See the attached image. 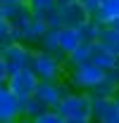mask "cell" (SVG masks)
<instances>
[{"label":"cell","instance_id":"obj_1","mask_svg":"<svg viewBox=\"0 0 119 123\" xmlns=\"http://www.w3.org/2000/svg\"><path fill=\"white\" fill-rule=\"evenodd\" d=\"M31 71L41 80H50V83L64 80V57L52 55V52H43V50H33Z\"/></svg>","mask_w":119,"mask_h":123},{"label":"cell","instance_id":"obj_2","mask_svg":"<svg viewBox=\"0 0 119 123\" xmlns=\"http://www.w3.org/2000/svg\"><path fill=\"white\" fill-rule=\"evenodd\" d=\"M57 111L64 118H93V97L90 92L72 90L62 97L57 104Z\"/></svg>","mask_w":119,"mask_h":123},{"label":"cell","instance_id":"obj_3","mask_svg":"<svg viewBox=\"0 0 119 123\" xmlns=\"http://www.w3.org/2000/svg\"><path fill=\"white\" fill-rule=\"evenodd\" d=\"M103 78H105V69L95 66L93 62L79 64V66H69V71H67V83L81 92H90Z\"/></svg>","mask_w":119,"mask_h":123},{"label":"cell","instance_id":"obj_4","mask_svg":"<svg viewBox=\"0 0 119 123\" xmlns=\"http://www.w3.org/2000/svg\"><path fill=\"white\" fill-rule=\"evenodd\" d=\"M88 19H93V17L83 10L81 2H69V5H57V10L48 19V26H52V29H62V26L79 29V26H83Z\"/></svg>","mask_w":119,"mask_h":123},{"label":"cell","instance_id":"obj_5","mask_svg":"<svg viewBox=\"0 0 119 123\" xmlns=\"http://www.w3.org/2000/svg\"><path fill=\"white\" fill-rule=\"evenodd\" d=\"M2 59L7 64L10 74L15 71H24V69H31V62H33V47L24 45V43H10L7 47H2Z\"/></svg>","mask_w":119,"mask_h":123},{"label":"cell","instance_id":"obj_6","mask_svg":"<svg viewBox=\"0 0 119 123\" xmlns=\"http://www.w3.org/2000/svg\"><path fill=\"white\" fill-rule=\"evenodd\" d=\"M72 92V85L67 80H57V83H50V80H41L38 88H36V99L43 104L45 109H57V104L62 102V97Z\"/></svg>","mask_w":119,"mask_h":123},{"label":"cell","instance_id":"obj_7","mask_svg":"<svg viewBox=\"0 0 119 123\" xmlns=\"http://www.w3.org/2000/svg\"><path fill=\"white\" fill-rule=\"evenodd\" d=\"M38 83H41V78L36 76L31 69H24V71H15V74H10L7 88H10L12 95H17V97L24 102V99H29V97L36 95Z\"/></svg>","mask_w":119,"mask_h":123},{"label":"cell","instance_id":"obj_8","mask_svg":"<svg viewBox=\"0 0 119 123\" xmlns=\"http://www.w3.org/2000/svg\"><path fill=\"white\" fill-rule=\"evenodd\" d=\"M22 118V99L10 92L7 85H0V123H15Z\"/></svg>","mask_w":119,"mask_h":123},{"label":"cell","instance_id":"obj_9","mask_svg":"<svg viewBox=\"0 0 119 123\" xmlns=\"http://www.w3.org/2000/svg\"><path fill=\"white\" fill-rule=\"evenodd\" d=\"M93 123H119V107L114 97H93Z\"/></svg>","mask_w":119,"mask_h":123},{"label":"cell","instance_id":"obj_10","mask_svg":"<svg viewBox=\"0 0 119 123\" xmlns=\"http://www.w3.org/2000/svg\"><path fill=\"white\" fill-rule=\"evenodd\" d=\"M57 45H60V55L67 59L74 50L83 45V38H81V31L72 29V26H62L57 29Z\"/></svg>","mask_w":119,"mask_h":123},{"label":"cell","instance_id":"obj_11","mask_svg":"<svg viewBox=\"0 0 119 123\" xmlns=\"http://www.w3.org/2000/svg\"><path fill=\"white\" fill-rule=\"evenodd\" d=\"M119 92V66L105 71V78L90 90V97H114Z\"/></svg>","mask_w":119,"mask_h":123},{"label":"cell","instance_id":"obj_12","mask_svg":"<svg viewBox=\"0 0 119 123\" xmlns=\"http://www.w3.org/2000/svg\"><path fill=\"white\" fill-rule=\"evenodd\" d=\"M88 45H90V62H93L95 66H100V69H105V71L119 66V57L112 55L105 45H100L98 40H95V43H88Z\"/></svg>","mask_w":119,"mask_h":123},{"label":"cell","instance_id":"obj_13","mask_svg":"<svg viewBox=\"0 0 119 123\" xmlns=\"http://www.w3.org/2000/svg\"><path fill=\"white\" fill-rule=\"evenodd\" d=\"M26 5H29V10H31L33 17H41L45 21L57 10V0H26Z\"/></svg>","mask_w":119,"mask_h":123},{"label":"cell","instance_id":"obj_14","mask_svg":"<svg viewBox=\"0 0 119 123\" xmlns=\"http://www.w3.org/2000/svg\"><path fill=\"white\" fill-rule=\"evenodd\" d=\"M119 17V0H107V2H103V7L98 10V14L93 17L100 26H107L112 19H117Z\"/></svg>","mask_w":119,"mask_h":123},{"label":"cell","instance_id":"obj_15","mask_svg":"<svg viewBox=\"0 0 119 123\" xmlns=\"http://www.w3.org/2000/svg\"><path fill=\"white\" fill-rule=\"evenodd\" d=\"M98 43H100V45H105L112 55H117V57H119V31L114 29V26H103Z\"/></svg>","mask_w":119,"mask_h":123},{"label":"cell","instance_id":"obj_16","mask_svg":"<svg viewBox=\"0 0 119 123\" xmlns=\"http://www.w3.org/2000/svg\"><path fill=\"white\" fill-rule=\"evenodd\" d=\"M36 50H43V52H52V55H60V45H57V29H50L45 31V36L41 38V43Z\"/></svg>","mask_w":119,"mask_h":123},{"label":"cell","instance_id":"obj_17","mask_svg":"<svg viewBox=\"0 0 119 123\" xmlns=\"http://www.w3.org/2000/svg\"><path fill=\"white\" fill-rule=\"evenodd\" d=\"M79 31H81V38H83V43H95V40L100 38V31H103V26H100L95 19H88L83 26H79Z\"/></svg>","mask_w":119,"mask_h":123},{"label":"cell","instance_id":"obj_18","mask_svg":"<svg viewBox=\"0 0 119 123\" xmlns=\"http://www.w3.org/2000/svg\"><path fill=\"white\" fill-rule=\"evenodd\" d=\"M10 43H15V29H12V21L0 12V50L7 47Z\"/></svg>","mask_w":119,"mask_h":123},{"label":"cell","instance_id":"obj_19","mask_svg":"<svg viewBox=\"0 0 119 123\" xmlns=\"http://www.w3.org/2000/svg\"><path fill=\"white\" fill-rule=\"evenodd\" d=\"M64 62H67V66H79V64L90 62V45H88V43H83V45L79 47V50H74Z\"/></svg>","mask_w":119,"mask_h":123},{"label":"cell","instance_id":"obj_20","mask_svg":"<svg viewBox=\"0 0 119 123\" xmlns=\"http://www.w3.org/2000/svg\"><path fill=\"white\" fill-rule=\"evenodd\" d=\"M41 111H45V107L36 99V97H29V99L22 102V116H24V118H36Z\"/></svg>","mask_w":119,"mask_h":123},{"label":"cell","instance_id":"obj_21","mask_svg":"<svg viewBox=\"0 0 119 123\" xmlns=\"http://www.w3.org/2000/svg\"><path fill=\"white\" fill-rule=\"evenodd\" d=\"M33 123H64V116L60 114L57 109H45V111H41L36 118H31Z\"/></svg>","mask_w":119,"mask_h":123},{"label":"cell","instance_id":"obj_22","mask_svg":"<svg viewBox=\"0 0 119 123\" xmlns=\"http://www.w3.org/2000/svg\"><path fill=\"white\" fill-rule=\"evenodd\" d=\"M79 2L83 5V10H86L90 17H95V14H98V10L103 7V0H79Z\"/></svg>","mask_w":119,"mask_h":123},{"label":"cell","instance_id":"obj_23","mask_svg":"<svg viewBox=\"0 0 119 123\" xmlns=\"http://www.w3.org/2000/svg\"><path fill=\"white\" fill-rule=\"evenodd\" d=\"M7 80H10V69H7V64L0 55V85H7Z\"/></svg>","mask_w":119,"mask_h":123},{"label":"cell","instance_id":"obj_24","mask_svg":"<svg viewBox=\"0 0 119 123\" xmlns=\"http://www.w3.org/2000/svg\"><path fill=\"white\" fill-rule=\"evenodd\" d=\"M64 123H93V118H64Z\"/></svg>","mask_w":119,"mask_h":123},{"label":"cell","instance_id":"obj_25","mask_svg":"<svg viewBox=\"0 0 119 123\" xmlns=\"http://www.w3.org/2000/svg\"><path fill=\"white\" fill-rule=\"evenodd\" d=\"M15 2H26V0H0V7H5V5H15Z\"/></svg>","mask_w":119,"mask_h":123},{"label":"cell","instance_id":"obj_26","mask_svg":"<svg viewBox=\"0 0 119 123\" xmlns=\"http://www.w3.org/2000/svg\"><path fill=\"white\" fill-rule=\"evenodd\" d=\"M107 26H114V29L119 31V17H117V19H112V21H110V24H107Z\"/></svg>","mask_w":119,"mask_h":123},{"label":"cell","instance_id":"obj_27","mask_svg":"<svg viewBox=\"0 0 119 123\" xmlns=\"http://www.w3.org/2000/svg\"><path fill=\"white\" fill-rule=\"evenodd\" d=\"M69 2H79V0H57V5H69Z\"/></svg>","mask_w":119,"mask_h":123},{"label":"cell","instance_id":"obj_28","mask_svg":"<svg viewBox=\"0 0 119 123\" xmlns=\"http://www.w3.org/2000/svg\"><path fill=\"white\" fill-rule=\"evenodd\" d=\"M15 123H33V121H31V118H24V116H22V118H19V121H15Z\"/></svg>","mask_w":119,"mask_h":123},{"label":"cell","instance_id":"obj_29","mask_svg":"<svg viewBox=\"0 0 119 123\" xmlns=\"http://www.w3.org/2000/svg\"><path fill=\"white\" fill-rule=\"evenodd\" d=\"M114 99H117V107H119V92H117V95H114Z\"/></svg>","mask_w":119,"mask_h":123},{"label":"cell","instance_id":"obj_30","mask_svg":"<svg viewBox=\"0 0 119 123\" xmlns=\"http://www.w3.org/2000/svg\"><path fill=\"white\" fill-rule=\"evenodd\" d=\"M0 55H2V50H0Z\"/></svg>","mask_w":119,"mask_h":123},{"label":"cell","instance_id":"obj_31","mask_svg":"<svg viewBox=\"0 0 119 123\" xmlns=\"http://www.w3.org/2000/svg\"><path fill=\"white\" fill-rule=\"evenodd\" d=\"M103 2H107V0H103Z\"/></svg>","mask_w":119,"mask_h":123}]
</instances>
